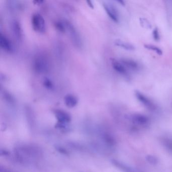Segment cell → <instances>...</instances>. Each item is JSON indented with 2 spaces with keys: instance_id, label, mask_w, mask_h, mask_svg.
Returning a JSON list of instances; mask_svg holds the SVG:
<instances>
[{
  "instance_id": "23",
  "label": "cell",
  "mask_w": 172,
  "mask_h": 172,
  "mask_svg": "<svg viewBox=\"0 0 172 172\" xmlns=\"http://www.w3.org/2000/svg\"><path fill=\"white\" fill-rule=\"evenodd\" d=\"M117 2L120 3L122 6H125V2L124 1H122V0H118V1H117Z\"/></svg>"
},
{
  "instance_id": "1",
  "label": "cell",
  "mask_w": 172,
  "mask_h": 172,
  "mask_svg": "<svg viewBox=\"0 0 172 172\" xmlns=\"http://www.w3.org/2000/svg\"><path fill=\"white\" fill-rule=\"evenodd\" d=\"M33 68L38 74H44L47 72L49 69V64L47 59L44 56H38L33 61Z\"/></svg>"
},
{
  "instance_id": "20",
  "label": "cell",
  "mask_w": 172,
  "mask_h": 172,
  "mask_svg": "<svg viewBox=\"0 0 172 172\" xmlns=\"http://www.w3.org/2000/svg\"><path fill=\"white\" fill-rule=\"evenodd\" d=\"M153 39L156 40V41H158L159 40V30L157 28H155L153 30Z\"/></svg>"
},
{
  "instance_id": "8",
  "label": "cell",
  "mask_w": 172,
  "mask_h": 172,
  "mask_svg": "<svg viewBox=\"0 0 172 172\" xmlns=\"http://www.w3.org/2000/svg\"><path fill=\"white\" fill-rule=\"evenodd\" d=\"M64 102L68 108H74L77 104L78 100L77 97L72 94H68L64 97Z\"/></svg>"
},
{
  "instance_id": "17",
  "label": "cell",
  "mask_w": 172,
  "mask_h": 172,
  "mask_svg": "<svg viewBox=\"0 0 172 172\" xmlns=\"http://www.w3.org/2000/svg\"><path fill=\"white\" fill-rule=\"evenodd\" d=\"M116 164L118 165L120 168L122 169L123 171H125V172H134L133 169L129 168L128 166H127L126 165H123L119 163H116Z\"/></svg>"
},
{
  "instance_id": "22",
  "label": "cell",
  "mask_w": 172,
  "mask_h": 172,
  "mask_svg": "<svg viewBox=\"0 0 172 172\" xmlns=\"http://www.w3.org/2000/svg\"><path fill=\"white\" fill-rule=\"evenodd\" d=\"M43 2H44L43 1H33V3H34V4H37V5L42 4Z\"/></svg>"
},
{
  "instance_id": "11",
  "label": "cell",
  "mask_w": 172,
  "mask_h": 172,
  "mask_svg": "<svg viewBox=\"0 0 172 172\" xmlns=\"http://www.w3.org/2000/svg\"><path fill=\"white\" fill-rule=\"evenodd\" d=\"M132 119L134 123L140 125H145L148 122V118L141 114H135L133 116Z\"/></svg>"
},
{
  "instance_id": "4",
  "label": "cell",
  "mask_w": 172,
  "mask_h": 172,
  "mask_svg": "<svg viewBox=\"0 0 172 172\" xmlns=\"http://www.w3.org/2000/svg\"><path fill=\"white\" fill-rule=\"evenodd\" d=\"M103 7L105 11L113 21L115 22L119 21V15L115 7L109 3H104Z\"/></svg>"
},
{
  "instance_id": "12",
  "label": "cell",
  "mask_w": 172,
  "mask_h": 172,
  "mask_svg": "<svg viewBox=\"0 0 172 172\" xmlns=\"http://www.w3.org/2000/svg\"><path fill=\"white\" fill-rule=\"evenodd\" d=\"M125 67L132 70H137L138 68V64L134 61L129 59H122L120 61Z\"/></svg>"
},
{
  "instance_id": "6",
  "label": "cell",
  "mask_w": 172,
  "mask_h": 172,
  "mask_svg": "<svg viewBox=\"0 0 172 172\" xmlns=\"http://www.w3.org/2000/svg\"><path fill=\"white\" fill-rule=\"evenodd\" d=\"M135 93L136 98H137L138 100L141 102L142 104L146 106V107L151 110H153L155 108V106L153 104V102H152L149 98L143 95L142 93L138 91H135Z\"/></svg>"
},
{
  "instance_id": "19",
  "label": "cell",
  "mask_w": 172,
  "mask_h": 172,
  "mask_svg": "<svg viewBox=\"0 0 172 172\" xmlns=\"http://www.w3.org/2000/svg\"><path fill=\"white\" fill-rule=\"evenodd\" d=\"M146 159H147V161L151 164H156L157 163V159L153 155H148L146 157Z\"/></svg>"
},
{
  "instance_id": "15",
  "label": "cell",
  "mask_w": 172,
  "mask_h": 172,
  "mask_svg": "<svg viewBox=\"0 0 172 172\" xmlns=\"http://www.w3.org/2000/svg\"><path fill=\"white\" fill-rule=\"evenodd\" d=\"M55 28L60 32L64 33L66 31V26L65 22L57 21L55 23Z\"/></svg>"
},
{
  "instance_id": "10",
  "label": "cell",
  "mask_w": 172,
  "mask_h": 172,
  "mask_svg": "<svg viewBox=\"0 0 172 172\" xmlns=\"http://www.w3.org/2000/svg\"><path fill=\"white\" fill-rule=\"evenodd\" d=\"M112 65L114 69L117 72L120 74H126L127 71L126 68L121 62H119L115 59H113L112 61Z\"/></svg>"
},
{
  "instance_id": "3",
  "label": "cell",
  "mask_w": 172,
  "mask_h": 172,
  "mask_svg": "<svg viewBox=\"0 0 172 172\" xmlns=\"http://www.w3.org/2000/svg\"><path fill=\"white\" fill-rule=\"evenodd\" d=\"M65 22L66 26V31H68V33H69L73 44L76 47L80 48L81 47L82 41L79 33L71 23L67 21H65Z\"/></svg>"
},
{
  "instance_id": "18",
  "label": "cell",
  "mask_w": 172,
  "mask_h": 172,
  "mask_svg": "<svg viewBox=\"0 0 172 172\" xmlns=\"http://www.w3.org/2000/svg\"><path fill=\"white\" fill-rule=\"evenodd\" d=\"M140 21L141 24L143 25V27H144L148 28V29L151 28V26L150 23L146 19H144V18H140Z\"/></svg>"
},
{
  "instance_id": "21",
  "label": "cell",
  "mask_w": 172,
  "mask_h": 172,
  "mask_svg": "<svg viewBox=\"0 0 172 172\" xmlns=\"http://www.w3.org/2000/svg\"><path fill=\"white\" fill-rule=\"evenodd\" d=\"M86 2H87V5H88V6H89V7L91 8V9H93V8H94L93 4V3H92L91 1H87Z\"/></svg>"
},
{
  "instance_id": "2",
  "label": "cell",
  "mask_w": 172,
  "mask_h": 172,
  "mask_svg": "<svg viewBox=\"0 0 172 172\" xmlns=\"http://www.w3.org/2000/svg\"><path fill=\"white\" fill-rule=\"evenodd\" d=\"M31 24L32 29L40 33H44L46 30L45 20L40 14L36 13L31 17Z\"/></svg>"
},
{
  "instance_id": "14",
  "label": "cell",
  "mask_w": 172,
  "mask_h": 172,
  "mask_svg": "<svg viewBox=\"0 0 172 172\" xmlns=\"http://www.w3.org/2000/svg\"><path fill=\"white\" fill-rule=\"evenodd\" d=\"M42 84L46 89L52 91L54 89L55 85L49 78L45 77L42 80Z\"/></svg>"
},
{
  "instance_id": "16",
  "label": "cell",
  "mask_w": 172,
  "mask_h": 172,
  "mask_svg": "<svg viewBox=\"0 0 172 172\" xmlns=\"http://www.w3.org/2000/svg\"><path fill=\"white\" fill-rule=\"evenodd\" d=\"M144 47L146 49L152 50L153 51L155 52V53L159 55H162L163 54V51H162V49L155 45H144Z\"/></svg>"
},
{
  "instance_id": "5",
  "label": "cell",
  "mask_w": 172,
  "mask_h": 172,
  "mask_svg": "<svg viewBox=\"0 0 172 172\" xmlns=\"http://www.w3.org/2000/svg\"><path fill=\"white\" fill-rule=\"evenodd\" d=\"M0 47L7 53L13 52V45L11 40L2 32L0 33Z\"/></svg>"
},
{
  "instance_id": "13",
  "label": "cell",
  "mask_w": 172,
  "mask_h": 172,
  "mask_svg": "<svg viewBox=\"0 0 172 172\" xmlns=\"http://www.w3.org/2000/svg\"><path fill=\"white\" fill-rule=\"evenodd\" d=\"M115 44L118 47H122L124 49L128 51H133L135 49L134 45H133L131 44L126 42H123L120 40H116L115 42Z\"/></svg>"
},
{
  "instance_id": "9",
  "label": "cell",
  "mask_w": 172,
  "mask_h": 172,
  "mask_svg": "<svg viewBox=\"0 0 172 172\" xmlns=\"http://www.w3.org/2000/svg\"><path fill=\"white\" fill-rule=\"evenodd\" d=\"M55 115L60 123H66L69 122L71 118L67 113L62 110H56Z\"/></svg>"
},
{
  "instance_id": "7",
  "label": "cell",
  "mask_w": 172,
  "mask_h": 172,
  "mask_svg": "<svg viewBox=\"0 0 172 172\" xmlns=\"http://www.w3.org/2000/svg\"><path fill=\"white\" fill-rule=\"evenodd\" d=\"M12 30L14 37L18 41L22 40L23 31L19 21L14 20L12 23Z\"/></svg>"
}]
</instances>
